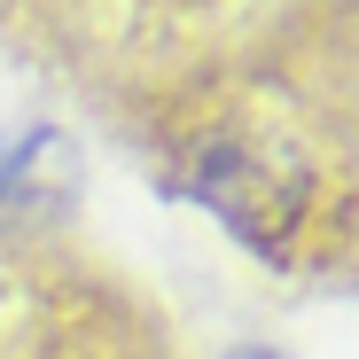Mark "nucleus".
<instances>
[{
	"mask_svg": "<svg viewBox=\"0 0 359 359\" xmlns=\"http://www.w3.org/2000/svg\"><path fill=\"white\" fill-rule=\"evenodd\" d=\"M226 359H273V351H258V344H243V351H226Z\"/></svg>",
	"mask_w": 359,
	"mask_h": 359,
	"instance_id": "obj_3",
	"label": "nucleus"
},
{
	"mask_svg": "<svg viewBox=\"0 0 359 359\" xmlns=\"http://www.w3.org/2000/svg\"><path fill=\"white\" fill-rule=\"evenodd\" d=\"M63 196H71V141L55 126L0 141V219H16L32 203H63Z\"/></svg>",
	"mask_w": 359,
	"mask_h": 359,
	"instance_id": "obj_2",
	"label": "nucleus"
},
{
	"mask_svg": "<svg viewBox=\"0 0 359 359\" xmlns=\"http://www.w3.org/2000/svg\"><path fill=\"white\" fill-rule=\"evenodd\" d=\"M196 196L243 234L250 250H281V234H289V203L297 188H273V164L250 156V149H203V180H196Z\"/></svg>",
	"mask_w": 359,
	"mask_h": 359,
	"instance_id": "obj_1",
	"label": "nucleus"
}]
</instances>
